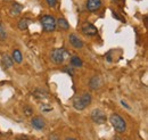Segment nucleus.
I'll return each mask as SVG.
<instances>
[{
    "label": "nucleus",
    "instance_id": "20e7f679",
    "mask_svg": "<svg viewBox=\"0 0 148 140\" xmlns=\"http://www.w3.org/2000/svg\"><path fill=\"white\" fill-rule=\"evenodd\" d=\"M67 57V53L65 51V49L63 48H58L54 49L50 54V58L55 64H62L64 62V59Z\"/></svg>",
    "mask_w": 148,
    "mask_h": 140
},
{
    "label": "nucleus",
    "instance_id": "423d86ee",
    "mask_svg": "<svg viewBox=\"0 0 148 140\" xmlns=\"http://www.w3.org/2000/svg\"><path fill=\"white\" fill-rule=\"evenodd\" d=\"M86 7H87V10L88 12L95 13V12H97V10L100 9V7H101V0H87Z\"/></svg>",
    "mask_w": 148,
    "mask_h": 140
},
{
    "label": "nucleus",
    "instance_id": "4be33fe9",
    "mask_svg": "<svg viewBox=\"0 0 148 140\" xmlns=\"http://www.w3.org/2000/svg\"><path fill=\"white\" fill-rule=\"evenodd\" d=\"M50 140H60V138L57 133H53V135H50Z\"/></svg>",
    "mask_w": 148,
    "mask_h": 140
},
{
    "label": "nucleus",
    "instance_id": "7ed1b4c3",
    "mask_svg": "<svg viewBox=\"0 0 148 140\" xmlns=\"http://www.w3.org/2000/svg\"><path fill=\"white\" fill-rule=\"evenodd\" d=\"M40 22H41L42 29L46 32H54L56 30V19L54 16H51V15H45V16L41 17Z\"/></svg>",
    "mask_w": 148,
    "mask_h": 140
},
{
    "label": "nucleus",
    "instance_id": "a878e982",
    "mask_svg": "<svg viewBox=\"0 0 148 140\" xmlns=\"http://www.w3.org/2000/svg\"><path fill=\"white\" fill-rule=\"evenodd\" d=\"M114 140H117V137H115V139H114Z\"/></svg>",
    "mask_w": 148,
    "mask_h": 140
},
{
    "label": "nucleus",
    "instance_id": "ddd939ff",
    "mask_svg": "<svg viewBox=\"0 0 148 140\" xmlns=\"http://www.w3.org/2000/svg\"><path fill=\"white\" fill-rule=\"evenodd\" d=\"M56 27H58L62 31H67L70 29V24L65 18L59 17L58 19H56Z\"/></svg>",
    "mask_w": 148,
    "mask_h": 140
},
{
    "label": "nucleus",
    "instance_id": "a211bd4d",
    "mask_svg": "<svg viewBox=\"0 0 148 140\" xmlns=\"http://www.w3.org/2000/svg\"><path fill=\"white\" fill-rule=\"evenodd\" d=\"M6 40H7V32L3 25L0 23V41H6Z\"/></svg>",
    "mask_w": 148,
    "mask_h": 140
},
{
    "label": "nucleus",
    "instance_id": "2eb2a0df",
    "mask_svg": "<svg viewBox=\"0 0 148 140\" xmlns=\"http://www.w3.org/2000/svg\"><path fill=\"white\" fill-rule=\"evenodd\" d=\"M70 63H71V66H72V67H79V69H80V67L83 66V62H82V59H81L79 56H76V55L71 56Z\"/></svg>",
    "mask_w": 148,
    "mask_h": 140
},
{
    "label": "nucleus",
    "instance_id": "6ab92c4d",
    "mask_svg": "<svg viewBox=\"0 0 148 140\" xmlns=\"http://www.w3.org/2000/svg\"><path fill=\"white\" fill-rule=\"evenodd\" d=\"M23 112H24V114H25L26 116H31V115L33 114V109H32V107H30V106H24Z\"/></svg>",
    "mask_w": 148,
    "mask_h": 140
},
{
    "label": "nucleus",
    "instance_id": "f257e3e1",
    "mask_svg": "<svg viewBox=\"0 0 148 140\" xmlns=\"http://www.w3.org/2000/svg\"><path fill=\"white\" fill-rule=\"evenodd\" d=\"M92 102V97L88 92H83L80 96H76L73 99V107L76 110H83L88 106H90Z\"/></svg>",
    "mask_w": 148,
    "mask_h": 140
},
{
    "label": "nucleus",
    "instance_id": "4468645a",
    "mask_svg": "<svg viewBox=\"0 0 148 140\" xmlns=\"http://www.w3.org/2000/svg\"><path fill=\"white\" fill-rule=\"evenodd\" d=\"M1 62H2V65H3L5 69H10V67H13L14 62H13V59H12V57H10L9 55L3 54V55H2V59H1Z\"/></svg>",
    "mask_w": 148,
    "mask_h": 140
},
{
    "label": "nucleus",
    "instance_id": "9b49d317",
    "mask_svg": "<svg viewBox=\"0 0 148 140\" xmlns=\"http://www.w3.org/2000/svg\"><path fill=\"white\" fill-rule=\"evenodd\" d=\"M22 10H23V6L18 2H16V1H14L12 3L10 8H9V13H10L12 16H18L19 14L22 13Z\"/></svg>",
    "mask_w": 148,
    "mask_h": 140
},
{
    "label": "nucleus",
    "instance_id": "1a4fd4ad",
    "mask_svg": "<svg viewBox=\"0 0 148 140\" xmlns=\"http://www.w3.org/2000/svg\"><path fill=\"white\" fill-rule=\"evenodd\" d=\"M97 27L91 23H86L82 26V33L86 35H96L97 34Z\"/></svg>",
    "mask_w": 148,
    "mask_h": 140
},
{
    "label": "nucleus",
    "instance_id": "6e6552de",
    "mask_svg": "<svg viewBox=\"0 0 148 140\" xmlns=\"http://www.w3.org/2000/svg\"><path fill=\"white\" fill-rule=\"evenodd\" d=\"M31 125L36 129V130H43L46 128V122L41 116H36L31 120Z\"/></svg>",
    "mask_w": 148,
    "mask_h": 140
},
{
    "label": "nucleus",
    "instance_id": "f3484780",
    "mask_svg": "<svg viewBox=\"0 0 148 140\" xmlns=\"http://www.w3.org/2000/svg\"><path fill=\"white\" fill-rule=\"evenodd\" d=\"M29 25H30V21L29 18H22L18 22V29L21 31H25L29 29Z\"/></svg>",
    "mask_w": 148,
    "mask_h": 140
},
{
    "label": "nucleus",
    "instance_id": "bb28decb",
    "mask_svg": "<svg viewBox=\"0 0 148 140\" xmlns=\"http://www.w3.org/2000/svg\"><path fill=\"white\" fill-rule=\"evenodd\" d=\"M5 1H9V0H5Z\"/></svg>",
    "mask_w": 148,
    "mask_h": 140
},
{
    "label": "nucleus",
    "instance_id": "0eeeda50",
    "mask_svg": "<svg viewBox=\"0 0 148 140\" xmlns=\"http://www.w3.org/2000/svg\"><path fill=\"white\" fill-rule=\"evenodd\" d=\"M69 41H70L71 46L74 47L75 49H81V48H83V41H82L76 34H74V33L69 35Z\"/></svg>",
    "mask_w": 148,
    "mask_h": 140
},
{
    "label": "nucleus",
    "instance_id": "f03ea898",
    "mask_svg": "<svg viewBox=\"0 0 148 140\" xmlns=\"http://www.w3.org/2000/svg\"><path fill=\"white\" fill-rule=\"evenodd\" d=\"M110 122L112 126L114 128V130L119 133H123L127 131V123L124 121V119L119 115V114H112L110 117Z\"/></svg>",
    "mask_w": 148,
    "mask_h": 140
},
{
    "label": "nucleus",
    "instance_id": "412c9836",
    "mask_svg": "<svg viewBox=\"0 0 148 140\" xmlns=\"http://www.w3.org/2000/svg\"><path fill=\"white\" fill-rule=\"evenodd\" d=\"M41 109H42L43 112H50V110H53V107L47 106V105H41Z\"/></svg>",
    "mask_w": 148,
    "mask_h": 140
},
{
    "label": "nucleus",
    "instance_id": "9d476101",
    "mask_svg": "<svg viewBox=\"0 0 148 140\" xmlns=\"http://www.w3.org/2000/svg\"><path fill=\"white\" fill-rule=\"evenodd\" d=\"M101 84H103V81H101L100 76H98V75H95V76H92L89 80V88L92 89V90L99 89V88L101 87Z\"/></svg>",
    "mask_w": 148,
    "mask_h": 140
},
{
    "label": "nucleus",
    "instance_id": "393cba45",
    "mask_svg": "<svg viewBox=\"0 0 148 140\" xmlns=\"http://www.w3.org/2000/svg\"><path fill=\"white\" fill-rule=\"evenodd\" d=\"M65 140H76V139H74V138H66Z\"/></svg>",
    "mask_w": 148,
    "mask_h": 140
},
{
    "label": "nucleus",
    "instance_id": "f8f14e48",
    "mask_svg": "<svg viewBox=\"0 0 148 140\" xmlns=\"http://www.w3.org/2000/svg\"><path fill=\"white\" fill-rule=\"evenodd\" d=\"M32 96H33L34 98H37V99H46V98L48 97V93H47V91H46L45 89H42V88H37V89H34V90L32 91Z\"/></svg>",
    "mask_w": 148,
    "mask_h": 140
},
{
    "label": "nucleus",
    "instance_id": "aec40b11",
    "mask_svg": "<svg viewBox=\"0 0 148 140\" xmlns=\"http://www.w3.org/2000/svg\"><path fill=\"white\" fill-rule=\"evenodd\" d=\"M46 1L49 7H56V5H57V0H46Z\"/></svg>",
    "mask_w": 148,
    "mask_h": 140
},
{
    "label": "nucleus",
    "instance_id": "dca6fc26",
    "mask_svg": "<svg viewBox=\"0 0 148 140\" xmlns=\"http://www.w3.org/2000/svg\"><path fill=\"white\" fill-rule=\"evenodd\" d=\"M12 59H13V62H15V63H22V60H23V56H22V53L19 51L18 49H15L14 51H13V55H12Z\"/></svg>",
    "mask_w": 148,
    "mask_h": 140
},
{
    "label": "nucleus",
    "instance_id": "5701e85b",
    "mask_svg": "<svg viewBox=\"0 0 148 140\" xmlns=\"http://www.w3.org/2000/svg\"><path fill=\"white\" fill-rule=\"evenodd\" d=\"M64 72H67L70 75H73V71H72V69L71 67H64Z\"/></svg>",
    "mask_w": 148,
    "mask_h": 140
},
{
    "label": "nucleus",
    "instance_id": "39448f33",
    "mask_svg": "<svg viewBox=\"0 0 148 140\" xmlns=\"http://www.w3.org/2000/svg\"><path fill=\"white\" fill-rule=\"evenodd\" d=\"M90 116H91V120L95 123H97V124H104V123L106 122V120H107L105 113L101 109H99V108L93 109L92 112H91Z\"/></svg>",
    "mask_w": 148,
    "mask_h": 140
},
{
    "label": "nucleus",
    "instance_id": "b1692460",
    "mask_svg": "<svg viewBox=\"0 0 148 140\" xmlns=\"http://www.w3.org/2000/svg\"><path fill=\"white\" fill-rule=\"evenodd\" d=\"M121 105L123 106V107H125V108H128V109H131V107L127 104V102H125V100H121Z\"/></svg>",
    "mask_w": 148,
    "mask_h": 140
},
{
    "label": "nucleus",
    "instance_id": "cd10ccee",
    "mask_svg": "<svg viewBox=\"0 0 148 140\" xmlns=\"http://www.w3.org/2000/svg\"><path fill=\"white\" fill-rule=\"evenodd\" d=\"M0 23H1V22H0Z\"/></svg>",
    "mask_w": 148,
    "mask_h": 140
}]
</instances>
